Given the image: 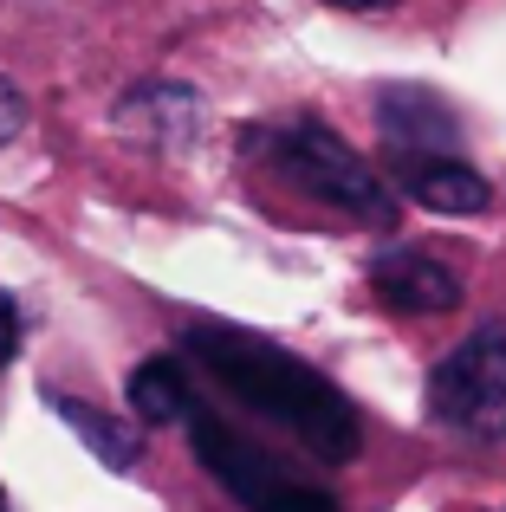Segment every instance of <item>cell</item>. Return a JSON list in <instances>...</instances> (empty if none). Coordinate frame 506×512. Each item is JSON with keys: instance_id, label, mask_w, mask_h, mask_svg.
<instances>
[{"instance_id": "cell-1", "label": "cell", "mask_w": 506, "mask_h": 512, "mask_svg": "<svg viewBox=\"0 0 506 512\" xmlns=\"http://www.w3.org/2000/svg\"><path fill=\"white\" fill-rule=\"evenodd\" d=\"M189 350L208 363V376H215L221 389H234L253 415H266V422H279L292 441H305L318 461H351L357 454V441H364L357 409L344 402V389L331 383V376L312 370V363L286 357L279 344L247 338V331H234V325L189 331Z\"/></svg>"}, {"instance_id": "cell-2", "label": "cell", "mask_w": 506, "mask_h": 512, "mask_svg": "<svg viewBox=\"0 0 506 512\" xmlns=\"http://www.w3.org/2000/svg\"><path fill=\"white\" fill-rule=\"evenodd\" d=\"M247 156H260L266 169H279L292 188H305L312 201L351 214L364 227H390L396 221V195L377 182V169L357 163V150L325 130L318 117H286V124H260L247 130Z\"/></svg>"}, {"instance_id": "cell-3", "label": "cell", "mask_w": 506, "mask_h": 512, "mask_svg": "<svg viewBox=\"0 0 506 512\" xmlns=\"http://www.w3.org/2000/svg\"><path fill=\"white\" fill-rule=\"evenodd\" d=\"M189 448L247 512H338L325 487H305L299 474H286L273 454H260L247 435H234L221 415H202V409L189 415Z\"/></svg>"}, {"instance_id": "cell-4", "label": "cell", "mask_w": 506, "mask_h": 512, "mask_svg": "<svg viewBox=\"0 0 506 512\" xmlns=\"http://www.w3.org/2000/svg\"><path fill=\"white\" fill-rule=\"evenodd\" d=\"M429 415L468 441H506V331H474L429 376Z\"/></svg>"}, {"instance_id": "cell-5", "label": "cell", "mask_w": 506, "mask_h": 512, "mask_svg": "<svg viewBox=\"0 0 506 512\" xmlns=\"http://www.w3.org/2000/svg\"><path fill=\"white\" fill-rule=\"evenodd\" d=\"M370 292H377L383 305H396V312H455V305H461V279L448 273L435 253H422V247L377 253V266H370Z\"/></svg>"}, {"instance_id": "cell-6", "label": "cell", "mask_w": 506, "mask_h": 512, "mask_svg": "<svg viewBox=\"0 0 506 512\" xmlns=\"http://www.w3.org/2000/svg\"><path fill=\"white\" fill-rule=\"evenodd\" d=\"M117 124L130 137L156 143V150H182V143L202 130V98L189 85H137L124 104H117Z\"/></svg>"}, {"instance_id": "cell-7", "label": "cell", "mask_w": 506, "mask_h": 512, "mask_svg": "<svg viewBox=\"0 0 506 512\" xmlns=\"http://www.w3.org/2000/svg\"><path fill=\"white\" fill-rule=\"evenodd\" d=\"M403 188H409V201H422V208H435V214H481L487 201V182L474 175L461 156H429V150H403Z\"/></svg>"}, {"instance_id": "cell-8", "label": "cell", "mask_w": 506, "mask_h": 512, "mask_svg": "<svg viewBox=\"0 0 506 512\" xmlns=\"http://www.w3.org/2000/svg\"><path fill=\"white\" fill-rule=\"evenodd\" d=\"M383 130L396 150H429V156H448V143H455V117L429 91H383Z\"/></svg>"}, {"instance_id": "cell-9", "label": "cell", "mask_w": 506, "mask_h": 512, "mask_svg": "<svg viewBox=\"0 0 506 512\" xmlns=\"http://www.w3.org/2000/svg\"><path fill=\"white\" fill-rule=\"evenodd\" d=\"M46 402H52V415H59V422L111 467V474H130V467H137V428L111 422L104 409H91V402H78V396H46Z\"/></svg>"}, {"instance_id": "cell-10", "label": "cell", "mask_w": 506, "mask_h": 512, "mask_svg": "<svg viewBox=\"0 0 506 512\" xmlns=\"http://www.w3.org/2000/svg\"><path fill=\"white\" fill-rule=\"evenodd\" d=\"M130 409H137V422H150V428L189 415V383H182L176 357H150V363L130 370Z\"/></svg>"}, {"instance_id": "cell-11", "label": "cell", "mask_w": 506, "mask_h": 512, "mask_svg": "<svg viewBox=\"0 0 506 512\" xmlns=\"http://www.w3.org/2000/svg\"><path fill=\"white\" fill-rule=\"evenodd\" d=\"M20 130H26V98L7 85V78H0V150H7V143L20 137Z\"/></svg>"}, {"instance_id": "cell-12", "label": "cell", "mask_w": 506, "mask_h": 512, "mask_svg": "<svg viewBox=\"0 0 506 512\" xmlns=\"http://www.w3.org/2000/svg\"><path fill=\"white\" fill-rule=\"evenodd\" d=\"M13 350H20V305L0 292V370L13 363Z\"/></svg>"}, {"instance_id": "cell-13", "label": "cell", "mask_w": 506, "mask_h": 512, "mask_svg": "<svg viewBox=\"0 0 506 512\" xmlns=\"http://www.w3.org/2000/svg\"><path fill=\"white\" fill-rule=\"evenodd\" d=\"M338 7H390V0H338Z\"/></svg>"}, {"instance_id": "cell-14", "label": "cell", "mask_w": 506, "mask_h": 512, "mask_svg": "<svg viewBox=\"0 0 506 512\" xmlns=\"http://www.w3.org/2000/svg\"><path fill=\"white\" fill-rule=\"evenodd\" d=\"M0 512H7V506H0Z\"/></svg>"}]
</instances>
